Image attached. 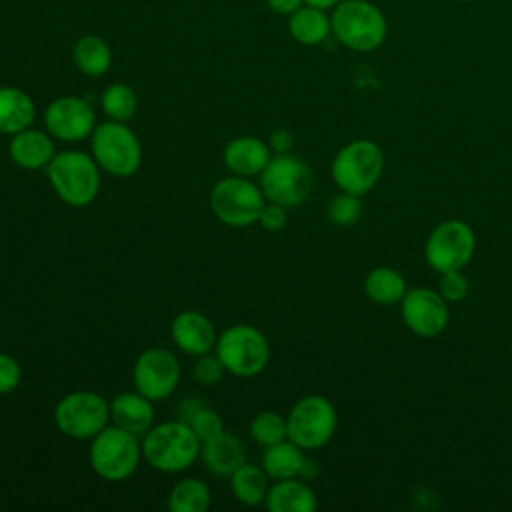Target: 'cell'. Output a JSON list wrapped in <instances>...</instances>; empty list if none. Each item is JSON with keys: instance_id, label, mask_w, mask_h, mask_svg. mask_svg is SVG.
Wrapping results in <instances>:
<instances>
[{"instance_id": "1", "label": "cell", "mask_w": 512, "mask_h": 512, "mask_svg": "<svg viewBox=\"0 0 512 512\" xmlns=\"http://www.w3.org/2000/svg\"><path fill=\"white\" fill-rule=\"evenodd\" d=\"M202 442L184 420L154 424L142 436V458L158 472L176 474L190 468L200 456Z\"/></svg>"}, {"instance_id": "2", "label": "cell", "mask_w": 512, "mask_h": 512, "mask_svg": "<svg viewBox=\"0 0 512 512\" xmlns=\"http://www.w3.org/2000/svg\"><path fill=\"white\" fill-rule=\"evenodd\" d=\"M46 176L56 196L72 208L92 204L100 192V166L82 150L56 152L46 166Z\"/></svg>"}, {"instance_id": "3", "label": "cell", "mask_w": 512, "mask_h": 512, "mask_svg": "<svg viewBox=\"0 0 512 512\" xmlns=\"http://www.w3.org/2000/svg\"><path fill=\"white\" fill-rule=\"evenodd\" d=\"M330 24L336 40L356 52L380 48L388 34L384 14L368 0H342L334 6Z\"/></svg>"}, {"instance_id": "4", "label": "cell", "mask_w": 512, "mask_h": 512, "mask_svg": "<svg viewBox=\"0 0 512 512\" xmlns=\"http://www.w3.org/2000/svg\"><path fill=\"white\" fill-rule=\"evenodd\" d=\"M142 460V442L136 434L108 424L100 430L88 448V462L96 476L106 482H122L130 478Z\"/></svg>"}, {"instance_id": "5", "label": "cell", "mask_w": 512, "mask_h": 512, "mask_svg": "<svg viewBox=\"0 0 512 512\" xmlns=\"http://www.w3.org/2000/svg\"><path fill=\"white\" fill-rule=\"evenodd\" d=\"M226 372L236 378H252L264 372L270 360L266 336L250 324H234L222 330L214 346Z\"/></svg>"}, {"instance_id": "6", "label": "cell", "mask_w": 512, "mask_h": 512, "mask_svg": "<svg viewBox=\"0 0 512 512\" xmlns=\"http://www.w3.org/2000/svg\"><path fill=\"white\" fill-rule=\"evenodd\" d=\"M90 152L100 170L116 178H130L142 162V146L136 134L126 122L118 120L96 124L90 134Z\"/></svg>"}, {"instance_id": "7", "label": "cell", "mask_w": 512, "mask_h": 512, "mask_svg": "<svg viewBox=\"0 0 512 512\" xmlns=\"http://www.w3.org/2000/svg\"><path fill=\"white\" fill-rule=\"evenodd\" d=\"M332 178L342 192L364 196L384 172V152L372 140H352L332 160Z\"/></svg>"}, {"instance_id": "8", "label": "cell", "mask_w": 512, "mask_h": 512, "mask_svg": "<svg viewBox=\"0 0 512 512\" xmlns=\"http://www.w3.org/2000/svg\"><path fill=\"white\" fill-rule=\"evenodd\" d=\"M210 210L226 226L246 228L258 224L260 212L266 204L260 184L244 176H228L210 190Z\"/></svg>"}, {"instance_id": "9", "label": "cell", "mask_w": 512, "mask_h": 512, "mask_svg": "<svg viewBox=\"0 0 512 512\" xmlns=\"http://www.w3.org/2000/svg\"><path fill=\"white\" fill-rule=\"evenodd\" d=\"M110 422V404L92 390H74L54 408L56 428L72 440H92Z\"/></svg>"}, {"instance_id": "10", "label": "cell", "mask_w": 512, "mask_h": 512, "mask_svg": "<svg viewBox=\"0 0 512 512\" xmlns=\"http://www.w3.org/2000/svg\"><path fill=\"white\" fill-rule=\"evenodd\" d=\"M258 184L268 202L284 208L300 206L312 192L310 168L292 154H276L258 176Z\"/></svg>"}, {"instance_id": "11", "label": "cell", "mask_w": 512, "mask_h": 512, "mask_svg": "<svg viewBox=\"0 0 512 512\" xmlns=\"http://www.w3.org/2000/svg\"><path fill=\"white\" fill-rule=\"evenodd\" d=\"M288 438L302 450H316L326 446L338 426L336 408L324 396L312 394L300 398L286 416Z\"/></svg>"}, {"instance_id": "12", "label": "cell", "mask_w": 512, "mask_h": 512, "mask_svg": "<svg viewBox=\"0 0 512 512\" xmlns=\"http://www.w3.org/2000/svg\"><path fill=\"white\" fill-rule=\"evenodd\" d=\"M476 248L472 228L462 220H444L428 236L424 246L426 262L436 272L462 270Z\"/></svg>"}, {"instance_id": "13", "label": "cell", "mask_w": 512, "mask_h": 512, "mask_svg": "<svg viewBox=\"0 0 512 512\" xmlns=\"http://www.w3.org/2000/svg\"><path fill=\"white\" fill-rule=\"evenodd\" d=\"M180 362L168 348H148L140 352L132 368V384L152 402L166 400L180 382Z\"/></svg>"}, {"instance_id": "14", "label": "cell", "mask_w": 512, "mask_h": 512, "mask_svg": "<svg viewBox=\"0 0 512 512\" xmlns=\"http://www.w3.org/2000/svg\"><path fill=\"white\" fill-rule=\"evenodd\" d=\"M44 126L60 142H80L94 132L96 114L84 98L60 96L46 106Z\"/></svg>"}, {"instance_id": "15", "label": "cell", "mask_w": 512, "mask_h": 512, "mask_svg": "<svg viewBox=\"0 0 512 512\" xmlns=\"http://www.w3.org/2000/svg\"><path fill=\"white\" fill-rule=\"evenodd\" d=\"M402 318L416 336L434 338L448 326V304L440 292L430 288L406 290L402 298Z\"/></svg>"}, {"instance_id": "16", "label": "cell", "mask_w": 512, "mask_h": 512, "mask_svg": "<svg viewBox=\"0 0 512 512\" xmlns=\"http://www.w3.org/2000/svg\"><path fill=\"white\" fill-rule=\"evenodd\" d=\"M170 334L176 348L188 356L214 352L218 338L212 320L198 310H184L176 314L170 326Z\"/></svg>"}, {"instance_id": "17", "label": "cell", "mask_w": 512, "mask_h": 512, "mask_svg": "<svg viewBox=\"0 0 512 512\" xmlns=\"http://www.w3.org/2000/svg\"><path fill=\"white\" fill-rule=\"evenodd\" d=\"M270 158H272L270 146L256 136H238L230 140L222 152L226 170L234 176H244V178L260 176V172L266 168Z\"/></svg>"}, {"instance_id": "18", "label": "cell", "mask_w": 512, "mask_h": 512, "mask_svg": "<svg viewBox=\"0 0 512 512\" xmlns=\"http://www.w3.org/2000/svg\"><path fill=\"white\" fill-rule=\"evenodd\" d=\"M8 154L10 160L24 170L46 168L56 154L54 138L48 132L30 126L10 136Z\"/></svg>"}, {"instance_id": "19", "label": "cell", "mask_w": 512, "mask_h": 512, "mask_svg": "<svg viewBox=\"0 0 512 512\" xmlns=\"http://www.w3.org/2000/svg\"><path fill=\"white\" fill-rule=\"evenodd\" d=\"M108 404L112 424L136 436H144L154 426V402L138 390L116 394Z\"/></svg>"}, {"instance_id": "20", "label": "cell", "mask_w": 512, "mask_h": 512, "mask_svg": "<svg viewBox=\"0 0 512 512\" xmlns=\"http://www.w3.org/2000/svg\"><path fill=\"white\" fill-rule=\"evenodd\" d=\"M200 456L208 472L230 478V474L246 462V446L238 436L224 430L216 438L202 442Z\"/></svg>"}, {"instance_id": "21", "label": "cell", "mask_w": 512, "mask_h": 512, "mask_svg": "<svg viewBox=\"0 0 512 512\" xmlns=\"http://www.w3.org/2000/svg\"><path fill=\"white\" fill-rule=\"evenodd\" d=\"M264 506L270 512H312L316 508V494L304 480L284 478L268 488Z\"/></svg>"}, {"instance_id": "22", "label": "cell", "mask_w": 512, "mask_h": 512, "mask_svg": "<svg viewBox=\"0 0 512 512\" xmlns=\"http://www.w3.org/2000/svg\"><path fill=\"white\" fill-rule=\"evenodd\" d=\"M36 106L30 94L16 86H0V134L12 136L32 126Z\"/></svg>"}, {"instance_id": "23", "label": "cell", "mask_w": 512, "mask_h": 512, "mask_svg": "<svg viewBox=\"0 0 512 512\" xmlns=\"http://www.w3.org/2000/svg\"><path fill=\"white\" fill-rule=\"evenodd\" d=\"M304 462L306 458L302 454V448L290 438L266 446L262 452V468L272 480L300 478Z\"/></svg>"}, {"instance_id": "24", "label": "cell", "mask_w": 512, "mask_h": 512, "mask_svg": "<svg viewBox=\"0 0 512 512\" xmlns=\"http://www.w3.org/2000/svg\"><path fill=\"white\" fill-rule=\"evenodd\" d=\"M288 32L298 44L316 46L328 38V34L332 32V24L326 16V10L304 4L294 14H290Z\"/></svg>"}, {"instance_id": "25", "label": "cell", "mask_w": 512, "mask_h": 512, "mask_svg": "<svg viewBox=\"0 0 512 512\" xmlns=\"http://www.w3.org/2000/svg\"><path fill=\"white\" fill-rule=\"evenodd\" d=\"M72 58L76 68L92 78L104 76L112 66V50L104 38L96 34H84L76 40Z\"/></svg>"}, {"instance_id": "26", "label": "cell", "mask_w": 512, "mask_h": 512, "mask_svg": "<svg viewBox=\"0 0 512 512\" xmlns=\"http://www.w3.org/2000/svg\"><path fill=\"white\" fill-rule=\"evenodd\" d=\"M270 476L264 472L262 466L244 462L230 474V490L238 502L244 506H258L264 504L268 494Z\"/></svg>"}, {"instance_id": "27", "label": "cell", "mask_w": 512, "mask_h": 512, "mask_svg": "<svg viewBox=\"0 0 512 512\" xmlns=\"http://www.w3.org/2000/svg\"><path fill=\"white\" fill-rule=\"evenodd\" d=\"M364 292L366 296L382 306H390L402 302L406 294V280L404 276L388 266H378L368 272L364 278Z\"/></svg>"}, {"instance_id": "28", "label": "cell", "mask_w": 512, "mask_h": 512, "mask_svg": "<svg viewBox=\"0 0 512 512\" xmlns=\"http://www.w3.org/2000/svg\"><path fill=\"white\" fill-rule=\"evenodd\" d=\"M210 502L212 494L208 484L194 476L178 480L168 494V508L172 512H206Z\"/></svg>"}, {"instance_id": "29", "label": "cell", "mask_w": 512, "mask_h": 512, "mask_svg": "<svg viewBox=\"0 0 512 512\" xmlns=\"http://www.w3.org/2000/svg\"><path fill=\"white\" fill-rule=\"evenodd\" d=\"M100 106L110 120L128 122L134 118V114L138 110V98H136V92L128 84L114 82L104 88V92L100 96Z\"/></svg>"}, {"instance_id": "30", "label": "cell", "mask_w": 512, "mask_h": 512, "mask_svg": "<svg viewBox=\"0 0 512 512\" xmlns=\"http://www.w3.org/2000/svg\"><path fill=\"white\" fill-rule=\"evenodd\" d=\"M248 432H250V438L258 446L266 448V446H272V444L288 438V424L282 414H278L274 410H264L252 418Z\"/></svg>"}, {"instance_id": "31", "label": "cell", "mask_w": 512, "mask_h": 512, "mask_svg": "<svg viewBox=\"0 0 512 512\" xmlns=\"http://www.w3.org/2000/svg\"><path fill=\"white\" fill-rule=\"evenodd\" d=\"M186 424L192 428V432L198 436L200 442H208L224 432V422L220 414L206 404H200L194 410V414L186 420Z\"/></svg>"}, {"instance_id": "32", "label": "cell", "mask_w": 512, "mask_h": 512, "mask_svg": "<svg viewBox=\"0 0 512 512\" xmlns=\"http://www.w3.org/2000/svg\"><path fill=\"white\" fill-rule=\"evenodd\" d=\"M358 198L360 196H354L348 192L336 194L328 202V210H326L328 220L336 226H352L360 218V212H362V204Z\"/></svg>"}, {"instance_id": "33", "label": "cell", "mask_w": 512, "mask_h": 512, "mask_svg": "<svg viewBox=\"0 0 512 512\" xmlns=\"http://www.w3.org/2000/svg\"><path fill=\"white\" fill-rule=\"evenodd\" d=\"M224 366L220 362V358L216 356V352H208V354H202V356H196V362L192 366V376L198 384L202 386H214L222 380L224 376Z\"/></svg>"}, {"instance_id": "34", "label": "cell", "mask_w": 512, "mask_h": 512, "mask_svg": "<svg viewBox=\"0 0 512 512\" xmlns=\"http://www.w3.org/2000/svg\"><path fill=\"white\" fill-rule=\"evenodd\" d=\"M438 288H440L438 292L444 296L446 302H458L468 294V278L460 270L442 272Z\"/></svg>"}, {"instance_id": "35", "label": "cell", "mask_w": 512, "mask_h": 512, "mask_svg": "<svg viewBox=\"0 0 512 512\" xmlns=\"http://www.w3.org/2000/svg\"><path fill=\"white\" fill-rule=\"evenodd\" d=\"M22 368L18 360L6 352H0V396L10 394L20 386Z\"/></svg>"}, {"instance_id": "36", "label": "cell", "mask_w": 512, "mask_h": 512, "mask_svg": "<svg viewBox=\"0 0 512 512\" xmlns=\"http://www.w3.org/2000/svg\"><path fill=\"white\" fill-rule=\"evenodd\" d=\"M288 222V212L284 206L280 204H274V202H268L264 204L262 212H260V218H258V224L268 230V232H278L286 226Z\"/></svg>"}, {"instance_id": "37", "label": "cell", "mask_w": 512, "mask_h": 512, "mask_svg": "<svg viewBox=\"0 0 512 512\" xmlns=\"http://www.w3.org/2000/svg\"><path fill=\"white\" fill-rule=\"evenodd\" d=\"M292 142H294V138H292V134H290L286 128L274 130V132L270 134V138H268V146H270V150H274L276 154H286V152L292 148Z\"/></svg>"}, {"instance_id": "38", "label": "cell", "mask_w": 512, "mask_h": 512, "mask_svg": "<svg viewBox=\"0 0 512 512\" xmlns=\"http://www.w3.org/2000/svg\"><path fill=\"white\" fill-rule=\"evenodd\" d=\"M268 8L276 14H282V16H290L294 14L298 8L304 6V0H266Z\"/></svg>"}, {"instance_id": "39", "label": "cell", "mask_w": 512, "mask_h": 512, "mask_svg": "<svg viewBox=\"0 0 512 512\" xmlns=\"http://www.w3.org/2000/svg\"><path fill=\"white\" fill-rule=\"evenodd\" d=\"M342 0H304V4L308 6H314V8H320V10H328V8H334L336 4H340Z\"/></svg>"}, {"instance_id": "40", "label": "cell", "mask_w": 512, "mask_h": 512, "mask_svg": "<svg viewBox=\"0 0 512 512\" xmlns=\"http://www.w3.org/2000/svg\"><path fill=\"white\" fill-rule=\"evenodd\" d=\"M460 2H474V0H460Z\"/></svg>"}]
</instances>
